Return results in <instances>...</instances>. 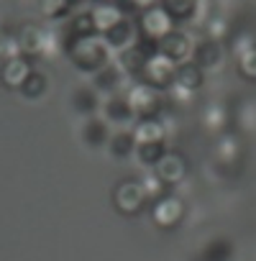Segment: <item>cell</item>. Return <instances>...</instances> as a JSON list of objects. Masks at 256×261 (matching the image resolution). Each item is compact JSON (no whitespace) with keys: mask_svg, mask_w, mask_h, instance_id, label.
Returning a JSON list of instances; mask_svg holds the SVG:
<instances>
[{"mask_svg":"<svg viewBox=\"0 0 256 261\" xmlns=\"http://www.w3.org/2000/svg\"><path fill=\"white\" fill-rule=\"evenodd\" d=\"M64 51L77 69L90 72V74H97L103 67L110 64V49H108L103 36H87V39L67 41Z\"/></svg>","mask_w":256,"mask_h":261,"instance_id":"1","label":"cell"},{"mask_svg":"<svg viewBox=\"0 0 256 261\" xmlns=\"http://www.w3.org/2000/svg\"><path fill=\"white\" fill-rule=\"evenodd\" d=\"M174 21L169 18V13L162 6H154L144 13L136 16V29H139V39L149 41V44H159L167 34L174 31Z\"/></svg>","mask_w":256,"mask_h":261,"instance_id":"2","label":"cell"},{"mask_svg":"<svg viewBox=\"0 0 256 261\" xmlns=\"http://www.w3.org/2000/svg\"><path fill=\"white\" fill-rule=\"evenodd\" d=\"M123 95H125L128 105L134 108L139 120L141 118H159V113H162V95L154 87H149L144 82H134V85H128V90Z\"/></svg>","mask_w":256,"mask_h":261,"instance_id":"3","label":"cell"},{"mask_svg":"<svg viewBox=\"0 0 256 261\" xmlns=\"http://www.w3.org/2000/svg\"><path fill=\"white\" fill-rule=\"evenodd\" d=\"M174 72H177V64L169 62L167 57H162V54L157 51V54H151L149 62L144 64V69H141V74H139V82L154 87L157 92H162V90H169V87H172Z\"/></svg>","mask_w":256,"mask_h":261,"instance_id":"4","label":"cell"},{"mask_svg":"<svg viewBox=\"0 0 256 261\" xmlns=\"http://www.w3.org/2000/svg\"><path fill=\"white\" fill-rule=\"evenodd\" d=\"M157 51H159L162 57H167L169 62H174V64H185V62H190V59H192L195 41L190 39V34H187V31L174 29L172 34H167V36L157 44Z\"/></svg>","mask_w":256,"mask_h":261,"instance_id":"5","label":"cell"},{"mask_svg":"<svg viewBox=\"0 0 256 261\" xmlns=\"http://www.w3.org/2000/svg\"><path fill=\"white\" fill-rule=\"evenodd\" d=\"M113 202L120 213H128V215H134L144 207L146 202V187L136 179H123L115 192H113Z\"/></svg>","mask_w":256,"mask_h":261,"instance_id":"6","label":"cell"},{"mask_svg":"<svg viewBox=\"0 0 256 261\" xmlns=\"http://www.w3.org/2000/svg\"><path fill=\"white\" fill-rule=\"evenodd\" d=\"M103 118L108 120V125H118V130H128V125H136V120H139L123 92L110 95L103 102Z\"/></svg>","mask_w":256,"mask_h":261,"instance_id":"7","label":"cell"},{"mask_svg":"<svg viewBox=\"0 0 256 261\" xmlns=\"http://www.w3.org/2000/svg\"><path fill=\"white\" fill-rule=\"evenodd\" d=\"M223 59H225V49L220 41L215 39H200L195 41V51H192V64H197L202 72H215L223 67Z\"/></svg>","mask_w":256,"mask_h":261,"instance_id":"8","label":"cell"},{"mask_svg":"<svg viewBox=\"0 0 256 261\" xmlns=\"http://www.w3.org/2000/svg\"><path fill=\"white\" fill-rule=\"evenodd\" d=\"M103 39H105L108 49L115 51V54H120V51H125V49H131V46L139 41L136 21H134V18H123V21L115 23L108 34H103Z\"/></svg>","mask_w":256,"mask_h":261,"instance_id":"9","label":"cell"},{"mask_svg":"<svg viewBox=\"0 0 256 261\" xmlns=\"http://www.w3.org/2000/svg\"><path fill=\"white\" fill-rule=\"evenodd\" d=\"M16 44L23 57H39L49 49V34L39 26H23L21 34L16 36Z\"/></svg>","mask_w":256,"mask_h":261,"instance_id":"10","label":"cell"},{"mask_svg":"<svg viewBox=\"0 0 256 261\" xmlns=\"http://www.w3.org/2000/svg\"><path fill=\"white\" fill-rule=\"evenodd\" d=\"M185 174H187V159L180 151H167L157 164V177L164 185H177L185 179Z\"/></svg>","mask_w":256,"mask_h":261,"instance_id":"11","label":"cell"},{"mask_svg":"<svg viewBox=\"0 0 256 261\" xmlns=\"http://www.w3.org/2000/svg\"><path fill=\"white\" fill-rule=\"evenodd\" d=\"M205 82V72L192 64V62H185V64H177V72H174V82L169 90H182L187 95H195Z\"/></svg>","mask_w":256,"mask_h":261,"instance_id":"12","label":"cell"},{"mask_svg":"<svg viewBox=\"0 0 256 261\" xmlns=\"http://www.w3.org/2000/svg\"><path fill=\"white\" fill-rule=\"evenodd\" d=\"M95 77V82H92V87L97 90V92H108V97L110 95H118V90L125 85V80H128V74L115 64V62H110L108 67H103L97 74H92ZM128 87V85H125Z\"/></svg>","mask_w":256,"mask_h":261,"instance_id":"13","label":"cell"},{"mask_svg":"<svg viewBox=\"0 0 256 261\" xmlns=\"http://www.w3.org/2000/svg\"><path fill=\"white\" fill-rule=\"evenodd\" d=\"M31 72H34V69H31L29 59H26L23 54H18V57H8V59L3 62V69H0V80H3L8 87H21Z\"/></svg>","mask_w":256,"mask_h":261,"instance_id":"14","label":"cell"},{"mask_svg":"<svg viewBox=\"0 0 256 261\" xmlns=\"http://www.w3.org/2000/svg\"><path fill=\"white\" fill-rule=\"evenodd\" d=\"M90 13H92V21H95V29H97L100 36L108 34L115 23H120V21L125 18L118 3H95V6L90 8Z\"/></svg>","mask_w":256,"mask_h":261,"instance_id":"15","label":"cell"},{"mask_svg":"<svg viewBox=\"0 0 256 261\" xmlns=\"http://www.w3.org/2000/svg\"><path fill=\"white\" fill-rule=\"evenodd\" d=\"M151 215H154V223H157V225H162V228H172V225L182 218V202H180L177 197L164 195V197H159V200L154 202Z\"/></svg>","mask_w":256,"mask_h":261,"instance_id":"16","label":"cell"},{"mask_svg":"<svg viewBox=\"0 0 256 261\" xmlns=\"http://www.w3.org/2000/svg\"><path fill=\"white\" fill-rule=\"evenodd\" d=\"M134 136H136V144H164L167 130L159 118H141L134 125Z\"/></svg>","mask_w":256,"mask_h":261,"instance_id":"17","label":"cell"},{"mask_svg":"<svg viewBox=\"0 0 256 261\" xmlns=\"http://www.w3.org/2000/svg\"><path fill=\"white\" fill-rule=\"evenodd\" d=\"M159 6L169 13L174 23H187L197 16L200 0H159Z\"/></svg>","mask_w":256,"mask_h":261,"instance_id":"18","label":"cell"},{"mask_svg":"<svg viewBox=\"0 0 256 261\" xmlns=\"http://www.w3.org/2000/svg\"><path fill=\"white\" fill-rule=\"evenodd\" d=\"M136 136H134V128L131 130H115V134L110 136V141H108V149H110V154L113 156H118V159H125V156H131V154H136Z\"/></svg>","mask_w":256,"mask_h":261,"instance_id":"19","label":"cell"},{"mask_svg":"<svg viewBox=\"0 0 256 261\" xmlns=\"http://www.w3.org/2000/svg\"><path fill=\"white\" fill-rule=\"evenodd\" d=\"M108 120L105 118H87L85 128H82V136L90 146H103L105 141H110V130H108Z\"/></svg>","mask_w":256,"mask_h":261,"instance_id":"20","label":"cell"},{"mask_svg":"<svg viewBox=\"0 0 256 261\" xmlns=\"http://www.w3.org/2000/svg\"><path fill=\"white\" fill-rule=\"evenodd\" d=\"M231 120V110L223 102H208L202 110V125L210 130H223Z\"/></svg>","mask_w":256,"mask_h":261,"instance_id":"21","label":"cell"},{"mask_svg":"<svg viewBox=\"0 0 256 261\" xmlns=\"http://www.w3.org/2000/svg\"><path fill=\"white\" fill-rule=\"evenodd\" d=\"M72 102H74V108H77L80 113H87V115H92L97 108H103V102H100V92H97L92 85L77 87V90H74Z\"/></svg>","mask_w":256,"mask_h":261,"instance_id":"22","label":"cell"},{"mask_svg":"<svg viewBox=\"0 0 256 261\" xmlns=\"http://www.w3.org/2000/svg\"><path fill=\"white\" fill-rule=\"evenodd\" d=\"M236 69L243 80L256 82V46H251V49H246L243 54L236 57Z\"/></svg>","mask_w":256,"mask_h":261,"instance_id":"23","label":"cell"},{"mask_svg":"<svg viewBox=\"0 0 256 261\" xmlns=\"http://www.w3.org/2000/svg\"><path fill=\"white\" fill-rule=\"evenodd\" d=\"M164 154H167V146H164V144H139V146H136V156H139L141 164L157 167Z\"/></svg>","mask_w":256,"mask_h":261,"instance_id":"24","label":"cell"},{"mask_svg":"<svg viewBox=\"0 0 256 261\" xmlns=\"http://www.w3.org/2000/svg\"><path fill=\"white\" fill-rule=\"evenodd\" d=\"M41 11H44L46 18L59 21V18H67L72 6H69V0H41Z\"/></svg>","mask_w":256,"mask_h":261,"instance_id":"25","label":"cell"},{"mask_svg":"<svg viewBox=\"0 0 256 261\" xmlns=\"http://www.w3.org/2000/svg\"><path fill=\"white\" fill-rule=\"evenodd\" d=\"M46 90V77L41 74V72H31L29 77H26V82L21 85V92L26 95V97H39L41 92Z\"/></svg>","mask_w":256,"mask_h":261,"instance_id":"26","label":"cell"},{"mask_svg":"<svg viewBox=\"0 0 256 261\" xmlns=\"http://www.w3.org/2000/svg\"><path fill=\"white\" fill-rule=\"evenodd\" d=\"M115 3L120 6V11H123L125 18H131L134 13H144V11L159 6V0H115Z\"/></svg>","mask_w":256,"mask_h":261,"instance_id":"27","label":"cell"},{"mask_svg":"<svg viewBox=\"0 0 256 261\" xmlns=\"http://www.w3.org/2000/svg\"><path fill=\"white\" fill-rule=\"evenodd\" d=\"M205 31H208V39H215V41H225V36H228V23L220 18V16H213V18H208V26H205Z\"/></svg>","mask_w":256,"mask_h":261,"instance_id":"28","label":"cell"}]
</instances>
